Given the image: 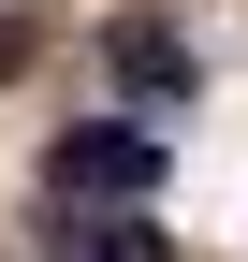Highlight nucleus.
<instances>
[{
	"instance_id": "f03ea898",
	"label": "nucleus",
	"mask_w": 248,
	"mask_h": 262,
	"mask_svg": "<svg viewBox=\"0 0 248 262\" xmlns=\"http://www.w3.org/2000/svg\"><path fill=\"white\" fill-rule=\"evenodd\" d=\"M58 262H161V233H146L132 204H117V219H102V204H73V219H58Z\"/></svg>"
},
{
	"instance_id": "f257e3e1",
	"label": "nucleus",
	"mask_w": 248,
	"mask_h": 262,
	"mask_svg": "<svg viewBox=\"0 0 248 262\" xmlns=\"http://www.w3.org/2000/svg\"><path fill=\"white\" fill-rule=\"evenodd\" d=\"M44 175H58V204H146V189H161V146L88 117V131H58V160H44Z\"/></svg>"
}]
</instances>
